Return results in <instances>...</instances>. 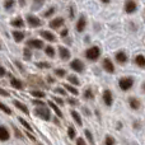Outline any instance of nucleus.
Wrapping results in <instances>:
<instances>
[{
  "instance_id": "f257e3e1",
  "label": "nucleus",
  "mask_w": 145,
  "mask_h": 145,
  "mask_svg": "<svg viewBox=\"0 0 145 145\" xmlns=\"http://www.w3.org/2000/svg\"><path fill=\"white\" fill-rule=\"evenodd\" d=\"M35 115L37 116V117H40V118H42V120H45V121H50V120H51L50 110H48V108H46L45 106L36 108V110H35Z\"/></svg>"
},
{
  "instance_id": "f03ea898",
  "label": "nucleus",
  "mask_w": 145,
  "mask_h": 145,
  "mask_svg": "<svg viewBox=\"0 0 145 145\" xmlns=\"http://www.w3.org/2000/svg\"><path fill=\"white\" fill-rule=\"evenodd\" d=\"M101 55V50L98 47H90L87 50V52H85V56L88 57V60H92V61H95L98 60V57H99Z\"/></svg>"
},
{
  "instance_id": "7ed1b4c3",
  "label": "nucleus",
  "mask_w": 145,
  "mask_h": 145,
  "mask_svg": "<svg viewBox=\"0 0 145 145\" xmlns=\"http://www.w3.org/2000/svg\"><path fill=\"white\" fill-rule=\"evenodd\" d=\"M133 84H134V79H131V78H122L118 82V85H120V88L122 90H129L133 87Z\"/></svg>"
},
{
  "instance_id": "20e7f679",
  "label": "nucleus",
  "mask_w": 145,
  "mask_h": 145,
  "mask_svg": "<svg viewBox=\"0 0 145 145\" xmlns=\"http://www.w3.org/2000/svg\"><path fill=\"white\" fill-rule=\"evenodd\" d=\"M70 68H71L74 71L82 72L83 70H84V64H83L80 60H78V59H75L74 61H71V63H70Z\"/></svg>"
},
{
  "instance_id": "39448f33",
  "label": "nucleus",
  "mask_w": 145,
  "mask_h": 145,
  "mask_svg": "<svg viewBox=\"0 0 145 145\" xmlns=\"http://www.w3.org/2000/svg\"><path fill=\"white\" fill-rule=\"evenodd\" d=\"M27 46L29 48H37V50H41V48H43V42L41 40H29L27 42Z\"/></svg>"
},
{
  "instance_id": "423d86ee",
  "label": "nucleus",
  "mask_w": 145,
  "mask_h": 145,
  "mask_svg": "<svg viewBox=\"0 0 145 145\" xmlns=\"http://www.w3.org/2000/svg\"><path fill=\"white\" fill-rule=\"evenodd\" d=\"M27 22L31 27H40L42 24V22L37 17H35V15H27Z\"/></svg>"
},
{
  "instance_id": "0eeeda50",
  "label": "nucleus",
  "mask_w": 145,
  "mask_h": 145,
  "mask_svg": "<svg viewBox=\"0 0 145 145\" xmlns=\"http://www.w3.org/2000/svg\"><path fill=\"white\" fill-rule=\"evenodd\" d=\"M136 3L134 1V0H127L125 4V10L126 13H129V14H131V13H134L136 10Z\"/></svg>"
},
{
  "instance_id": "6e6552de",
  "label": "nucleus",
  "mask_w": 145,
  "mask_h": 145,
  "mask_svg": "<svg viewBox=\"0 0 145 145\" xmlns=\"http://www.w3.org/2000/svg\"><path fill=\"white\" fill-rule=\"evenodd\" d=\"M103 69H105L107 72H115V66H113V64L111 63L110 59H105L103 60Z\"/></svg>"
},
{
  "instance_id": "1a4fd4ad",
  "label": "nucleus",
  "mask_w": 145,
  "mask_h": 145,
  "mask_svg": "<svg viewBox=\"0 0 145 145\" xmlns=\"http://www.w3.org/2000/svg\"><path fill=\"white\" fill-rule=\"evenodd\" d=\"M63 24H64V18H61V17L55 18L54 20H51V22H50V27L54 28V29H57V28H60Z\"/></svg>"
},
{
  "instance_id": "9d476101",
  "label": "nucleus",
  "mask_w": 145,
  "mask_h": 145,
  "mask_svg": "<svg viewBox=\"0 0 145 145\" xmlns=\"http://www.w3.org/2000/svg\"><path fill=\"white\" fill-rule=\"evenodd\" d=\"M85 25H87V19H85L84 15H82V17L79 18V20H78L76 23V31L78 32H83L85 28Z\"/></svg>"
},
{
  "instance_id": "9b49d317",
  "label": "nucleus",
  "mask_w": 145,
  "mask_h": 145,
  "mask_svg": "<svg viewBox=\"0 0 145 145\" xmlns=\"http://www.w3.org/2000/svg\"><path fill=\"white\" fill-rule=\"evenodd\" d=\"M103 101L107 106H112V102H113V97H112V93L110 90H105L103 93Z\"/></svg>"
},
{
  "instance_id": "f8f14e48",
  "label": "nucleus",
  "mask_w": 145,
  "mask_h": 145,
  "mask_svg": "<svg viewBox=\"0 0 145 145\" xmlns=\"http://www.w3.org/2000/svg\"><path fill=\"white\" fill-rule=\"evenodd\" d=\"M9 138H10L9 131L4 126H0V141H7V140H9Z\"/></svg>"
},
{
  "instance_id": "ddd939ff",
  "label": "nucleus",
  "mask_w": 145,
  "mask_h": 145,
  "mask_svg": "<svg viewBox=\"0 0 145 145\" xmlns=\"http://www.w3.org/2000/svg\"><path fill=\"white\" fill-rule=\"evenodd\" d=\"M59 52H60V57L63 59V60H69V57H70V52H69V50L66 47H59Z\"/></svg>"
},
{
  "instance_id": "4468645a",
  "label": "nucleus",
  "mask_w": 145,
  "mask_h": 145,
  "mask_svg": "<svg viewBox=\"0 0 145 145\" xmlns=\"http://www.w3.org/2000/svg\"><path fill=\"white\" fill-rule=\"evenodd\" d=\"M40 35L42 36L45 40H47V41H50V42H52V41H55L56 38H55V36L52 35L51 32H48V31H41L40 32Z\"/></svg>"
},
{
  "instance_id": "2eb2a0df",
  "label": "nucleus",
  "mask_w": 145,
  "mask_h": 145,
  "mask_svg": "<svg viewBox=\"0 0 145 145\" xmlns=\"http://www.w3.org/2000/svg\"><path fill=\"white\" fill-rule=\"evenodd\" d=\"M10 84L13 85V88H15V89H23V83L20 82L19 79H17V78H13L10 79Z\"/></svg>"
},
{
  "instance_id": "dca6fc26",
  "label": "nucleus",
  "mask_w": 145,
  "mask_h": 145,
  "mask_svg": "<svg viewBox=\"0 0 145 145\" xmlns=\"http://www.w3.org/2000/svg\"><path fill=\"white\" fill-rule=\"evenodd\" d=\"M14 105H15V107H17L18 110L23 111V113H25V115H29V111H28V108H27V106H25V105H23V103L18 102V101H15Z\"/></svg>"
},
{
  "instance_id": "f3484780",
  "label": "nucleus",
  "mask_w": 145,
  "mask_h": 145,
  "mask_svg": "<svg viewBox=\"0 0 145 145\" xmlns=\"http://www.w3.org/2000/svg\"><path fill=\"white\" fill-rule=\"evenodd\" d=\"M70 113H71L72 118L75 120V122H76L79 126H82V125H83V121H82V117H80L79 113H78L76 111H74V110H71V112H70Z\"/></svg>"
},
{
  "instance_id": "a211bd4d",
  "label": "nucleus",
  "mask_w": 145,
  "mask_h": 145,
  "mask_svg": "<svg viewBox=\"0 0 145 145\" xmlns=\"http://www.w3.org/2000/svg\"><path fill=\"white\" fill-rule=\"evenodd\" d=\"M130 107L133 110H139L140 108V101L138 98H130Z\"/></svg>"
},
{
  "instance_id": "6ab92c4d",
  "label": "nucleus",
  "mask_w": 145,
  "mask_h": 145,
  "mask_svg": "<svg viewBox=\"0 0 145 145\" xmlns=\"http://www.w3.org/2000/svg\"><path fill=\"white\" fill-rule=\"evenodd\" d=\"M48 106H50V107L52 108V110H54V112H55L56 115L59 116V117H63V112H61V111H60V108H59L57 106H56L55 103L52 102V101H50V102H48Z\"/></svg>"
},
{
  "instance_id": "aec40b11",
  "label": "nucleus",
  "mask_w": 145,
  "mask_h": 145,
  "mask_svg": "<svg viewBox=\"0 0 145 145\" xmlns=\"http://www.w3.org/2000/svg\"><path fill=\"white\" fill-rule=\"evenodd\" d=\"M116 60H117L118 63H126V61H127V56H126L125 52L120 51V52H117V55H116Z\"/></svg>"
},
{
  "instance_id": "412c9836",
  "label": "nucleus",
  "mask_w": 145,
  "mask_h": 145,
  "mask_svg": "<svg viewBox=\"0 0 145 145\" xmlns=\"http://www.w3.org/2000/svg\"><path fill=\"white\" fill-rule=\"evenodd\" d=\"M13 37H14V40L17 41V42H20V41H23V38H24V33L19 32V31H14V32H13Z\"/></svg>"
},
{
  "instance_id": "4be33fe9",
  "label": "nucleus",
  "mask_w": 145,
  "mask_h": 145,
  "mask_svg": "<svg viewBox=\"0 0 145 145\" xmlns=\"http://www.w3.org/2000/svg\"><path fill=\"white\" fill-rule=\"evenodd\" d=\"M135 63L138 64L140 68H144V66H145V57L143 55H138L135 57Z\"/></svg>"
},
{
  "instance_id": "5701e85b",
  "label": "nucleus",
  "mask_w": 145,
  "mask_h": 145,
  "mask_svg": "<svg viewBox=\"0 0 145 145\" xmlns=\"http://www.w3.org/2000/svg\"><path fill=\"white\" fill-rule=\"evenodd\" d=\"M12 25H13V27L22 28V27H24V22H23L22 18H17V19H14V20L12 22Z\"/></svg>"
},
{
  "instance_id": "b1692460",
  "label": "nucleus",
  "mask_w": 145,
  "mask_h": 145,
  "mask_svg": "<svg viewBox=\"0 0 145 145\" xmlns=\"http://www.w3.org/2000/svg\"><path fill=\"white\" fill-rule=\"evenodd\" d=\"M31 94H32L33 97H36V98H45L46 97L45 92H40V90H32Z\"/></svg>"
},
{
  "instance_id": "393cba45",
  "label": "nucleus",
  "mask_w": 145,
  "mask_h": 145,
  "mask_svg": "<svg viewBox=\"0 0 145 145\" xmlns=\"http://www.w3.org/2000/svg\"><path fill=\"white\" fill-rule=\"evenodd\" d=\"M45 52L47 54L48 56H51V57H54V56H55V50H54L52 46H47V47L45 48Z\"/></svg>"
},
{
  "instance_id": "a878e982",
  "label": "nucleus",
  "mask_w": 145,
  "mask_h": 145,
  "mask_svg": "<svg viewBox=\"0 0 145 145\" xmlns=\"http://www.w3.org/2000/svg\"><path fill=\"white\" fill-rule=\"evenodd\" d=\"M64 88H66V90H68V92H70L71 94L78 95V89H76V88L71 87V85H65V87H64Z\"/></svg>"
},
{
  "instance_id": "bb28decb",
  "label": "nucleus",
  "mask_w": 145,
  "mask_h": 145,
  "mask_svg": "<svg viewBox=\"0 0 145 145\" xmlns=\"http://www.w3.org/2000/svg\"><path fill=\"white\" fill-rule=\"evenodd\" d=\"M14 4H15V0H7L4 7H5V9H12L14 7Z\"/></svg>"
},
{
  "instance_id": "cd10ccee",
  "label": "nucleus",
  "mask_w": 145,
  "mask_h": 145,
  "mask_svg": "<svg viewBox=\"0 0 145 145\" xmlns=\"http://www.w3.org/2000/svg\"><path fill=\"white\" fill-rule=\"evenodd\" d=\"M19 122L22 123V125L24 126V127L27 129L28 131H32V130H33V129H32V127H31V126H29V123H28L27 121H24V120H23V118H20V117H19Z\"/></svg>"
},
{
  "instance_id": "c85d7f7f",
  "label": "nucleus",
  "mask_w": 145,
  "mask_h": 145,
  "mask_svg": "<svg viewBox=\"0 0 145 145\" xmlns=\"http://www.w3.org/2000/svg\"><path fill=\"white\" fill-rule=\"evenodd\" d=\"M68 135L70 139H74L75 136H76V131L74 130V127H69L68 129Z\"/></svg>"
},
{
  "instance_id": "c756f323",
  "label": "nucleus",
  "mask_w": 145,
  "mask_h": 145,
  "mask_svg": "<svg viewBox=\"0 0 145 145\" xmlns=\"http://www.w3.org/2000/svg\"><path fill=\"white\" fill-rule=\"evenodd\" d=\"M68 79H69V82H70L71 84H74V85H79V80H78V78H76V76H74V75H70V76H69Z\"/></svg>"
},
{
  "instance_id": "7c9ffc66",
  "label": "nucleus",
  "mask_w": 145,
  "mask_h": 145,
  "mask_svg": "<svg viewBox=\"0 0 145 145\" xmlns=\"http://www.w3.org/2000/svg\"><path fill=\"white\" fill-rule=\"evenodd\" d=\"M36 65H37V68H41V69H48V68H51V65L48 63H37Z\"/></svg>"
},
{
  "instance_id": "2f4dec72",
  "label": "nucleus",
  "mask_w": 145,
  "mask_h": 145,
  "mask_svg": "<svg viewBox=\"0 0 145 145\" xmlns=\"http://www.w3.org/2000/svg\"><path fill=\"white\" fill-rule=\"evenodd\" d=\"M0 110H1V111H4V112H5V113H8V115H10V113H12V111H10V108H8V106L3 105L1 102H0Z\"/></svg>"
},
{
  "instance_id": "473e14b6",
  "label": "nucleus",
  "mask_w": 145,
  "mask_h": 145,
  "mask_svg": "<svg viewBox=\"0 0 145 145\" xmlns=\"http://www.w3.org/2000/svg\"><path fill=\"white\" fill-rule=\"evenodd\" d=\"M106 145H115V139L112 136H107L106 138Z\"/></svg>"
},
{
  "instance_id": "72a5a7b5",
  "label": "nucleus",
  "mask_w": 145,
  "mask_h": 145,
  "mask_svg": "<svg viewBox=\"0 0 145 145\" xmlns=\"http://www.w3.org/2000/svg\"><path fill=\"white\" fill-rule=\"evenodd\" d=\"M84 95L88 98V99H92V98H94V94L92 93V90H90V89H87V90H85Z\"/></svg>"
},
{
  "instance_id": "f704fd0d",
  "label": "nucleus",
  "mask_w": 145,
  "mask_h": 145,
  "mask_svg": "<svg viewBox=\"0 0 145 145\" xmlns=\"http://www.w3.org/2000/svg\"><path fill=\"white\" fill-rule=\"evenodd\" d=\"M55 74L59 75V76H64V75L66 74V71L64 70V69H56V70H55Z\"/></svg>"
},
{
  "instance_id": "c9c22d12",
  "label": "nucleus",
  "mask_w": 145,
  "mask_h": 145,
  "mask_svg": "<svg viewBox=\"0 0 145 145\" xmlns=\"http://www.w3.org/2000/svg\"><path fill=\"white\" fill-rule=\"evenodd\" d=\"M85 135H87V138H88V140H89V143H90V144H93V143H94V140H93V136H92V134H90L88 130L85 131Z\"/></svg>"
},
{
  "instance_id": "e433bc0d",
  "label": "nucleus",
  "mask_w": 145,
  "mask_h": 145,
  "mask_svg": "<svg viewBox=\"0 0 145 145\" xmlns=\"http://www.w3.org/2000/svg\"><path fill=\"white\" fill-rule=\"evenodd\" d=\"M55 10H56L55 8H50V9H48L47 12L45 13V17H50V15H52L54 13H55Z\"/></svg>"
},
{
  "instance_id": "4c0bfd02",
  "label": "nucleus",
  "mask_w": 145,
  "mask_h": 145,
  "mask_svg": "<svg viewBox=\"0 0 145 145\" xmlns=\"http://www.w3.org/2000/svg\"><path fill=\"white\" fill-rule=\"evenodd\" d=\"M23 52H24V55H25V59H31V51H29V48H24V51H23Z\"/></svg>"
},
{
  "instance_id": "58836bf2",
  "label": "nucleus",
  "mask_w": 145,
  "mask_h": 145,
  "mask_svg": "<svg viewBox=\"0 0 145 145\" xmlns=\"http://www.w3.org/2000/svg\"><path fill=\"white\" fill-rule=\"evenodd\" d=\"M33 105H37L40 106V107H42V106H45V102H42V101H32Z\"/></svg>"
},
{
  "instance_id": "ea45409f",
  "label": "nucleus",
  "mask_w": 145,
  "mask_h": 145,
  "mask_svg": "<svg viewBox=\"0 0 145 145\" xmlns=\"http://www.w3.org/2000/svg\"><path fill=\"white\" fill-rule=\"evenodd\" d=\"M0 95H4V97H8V95H9V93H8L7 90H4L3 88H0Z\"/></svg>"
},
{
  "instance_id": "a19ab883",
  "label": "nucleus",
  "mask_w": 145,
  "mask_h": 145,
  "mask_svg": "<svg viewBox=\"0 0 145 145\" xmlns=\"http://www.w3.org/2000/svg\"><path fill=\"white\" fill-rule=\"evenodd\" d=\"M76 145H85V141H84V139H82V138H79L76 140Z\"/></svg>"
},
{
  "instance_id": "79ce46f5",
  "label": "nucleus",
  "mask_w": 145,
  "mask_h": 145,
  "mask_svg": "<svg viewBox=\"0 0 145 145\" xmlns=\"http://www.w3.org/2000/svg\"><path fill=\"white\" fill-rule=\"evenodd\" d=\"M54 101H56V102H57L59 105H64V101H63V99H60V98H57V97H54Z\"/></svg>"
},
{
  "instance_id": "37998d69",
  "label": "nucleus",
  "mask_w": 145,
  "mask_h": 145,
  "mask_svg": "<svg viewBox=\"0 0 145 145\" xmlns=\"http://www.w3.org/2000/svg\"><path fill=\"white\" fill-rule=\"evenodd\" d=\"M3 75H5V69L3 66H0V76H3Z\"/></svg>"
},
{
  "instance_id": "c03bdc74",
  "label": "nucleus",
  "mask_w": 145,
  "mask_h": 145,
  "mask_svg": "<svg viewBox=\"0 0 145 145\" xmlns=\"http://www.w3.org/2000/svg\"><path fill=\"white\" fill-rule=\"evenodd\" d=\"M56 92H57V93H60V94H65V90H64V89H61V88H57V89H56Z\"/></svg>"
},
{
  "instance_id": "a18cd8bd",
  "label": "nucleus",
  "mask_w": 145,
  "mask_h": 145,
  "mask_svg": "<svg viewBox=\"0 0 145 145\" xmlns=\"http://www.w3.org/2000/svg\"><path fill=\"white\" fill-rule=\"evenodd\" d=\"M70 18H71V19L74 18V8H72V7H70Z\"/></svg>"
},
{
  "instance_id": "49530a36",
  "label": "nucleus",
  "mask_w": 145,
  "mask_h": 145,
  "mask_svg": "<svg viewBox=\"0 0 145 145\" xmlns=\"http://www.w3.org/2000/svg\"><path fill=\"white\" fill-rule=\"evenodd\" d=\"M14 131H15V134H17V135H18V138H22V135H20V133H19V131H18L15 127H14Z\"/></svg>"
},
{
  "instance_id": "de8ad7c7",
  "label": "nucleus",
  "mask_w": 145,
  "mask_h": 145,
  "mask_svg": "<svg viewBox=\"0 0 145 145\" xmlns=\"http://www.w3.org/2000/svg\"><path fill=\"white\" fill-rule=\"evenodd\" d=\"M66 35H68V29H64L63 32H61V36L64 37V36H66Z\"/></svg>"
},
{
  "instance_id": "09e8293b",
  "label": "nucleus",
  "mask_w": 145,
  "mask_h": 145,
  "mask_svg": "<svg viewBox=\"0 0 145 145\" xmlns=\"http://www.w3.org/2000/svg\"><path fill=\"white\" fill-rule=\"evenodd\" d=\"M69 102H70V105H76V101L75 99H69Z\"/></svg>"
},
{
  "instance_id": "8fccbe9b",
  "label": "nucleus",
  "mask_w": 145,
  "mask_h": 145,
  "mask_svg": "<svg viewBox=\"0 0 145 145\" xmlns=\"http://www.w3.org/2000/svg\"><path fill=\"white\" fill-rule=\"evenodd\" d=\"M47 78H48L47 80H48V82H50V83H54V82H55V79H52V78H51V76H47Z\"/></svg>"
},
{
  "instance_id": "3c124183",
  "label": "nucleus",
  "mask_w": 145,
  "mask_h": 145,
  "mask_svg": "<svg viewBox=\"0 0 145 145\" xmlns=\"http://www.w3.org/2000/svg\"><path fill=\"white\" fill-rule=\"evenodd\" d=\"M24 3H25V0H19V4L22 5V7H23V5H24Z\"/></svg>"
},
{
  "instance_id": "603ef678",
  "label": "nucleus",
  "mask_w": 145,
  "mask_h": 145,
  "mask_svg": "<svg viewBox=\"0 0 145 145\" xmlns=\"http://www.w3.org/2000/svg\"><path fill=\"white\" fill-rule=\"evenodd\" d=\"M103 3H110V0H102Z\"/></svg>"
}]
</instances>
